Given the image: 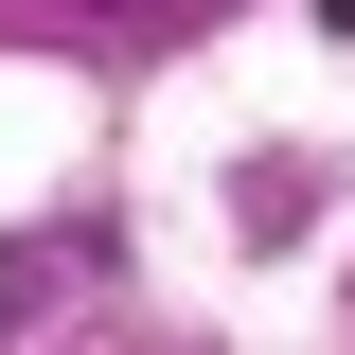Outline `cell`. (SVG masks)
<instances>
[{"mask_svg":"<svg viewBox=\"0 0 355 355\" xmlns=\"http://www.w3.org/2000/svg\"><path fill=\"white\" fill-rule=\"evenodd\" d=\"M53 18H71V36H125V53H142V36H178L196 0H53Z\"/></svg>","mask_w":355,"mask_h":355,"instance_id":"6da1fadb","label":"cell"},{"mask_svg":"<svg viewBox=\"0 0 355 355\" xmlns=\"http://www.w3.org/2000/svg\"><path fill=\"white\" fill-rule=\"evenodd\" d=\"M320 18H338V36H355V0H320Z\"/></svg>","mask_w":355,"mask_h":355,"instance_id":"7a4b0ae2","label":"cell"}]
</instances>
